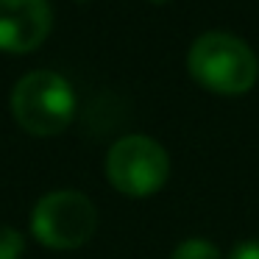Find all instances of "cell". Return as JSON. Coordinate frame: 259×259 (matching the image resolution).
<instances>
[{
  "instance_id": "obj_7",
  "label": "cell",
  "mask_w": 259,
  "mask_h": 259,
  "mask_svg": "<svg viewBox=\"0 0 259 259\" xmlns=\"http://www.w3.org/2000/svg\"><path fill=\"white\" fill-rule=\"evenodd\" d=\"M25 237L14 226H0V259H23Z\"/></svg>"
},
{
  "instance_id": "obj_6",
  "label": "cell",
  "mask_w": 259,
  "mask_h": 259,
  "mask_svg": "<svg viewBox=\"0 0 259 259\" xmlns=\"http://www.w3.org/2000/svg\"><path fill=\"white\" fill-rule=\"evenodd\" d=\"M170 259H220V251H218V245H212L209 240L192 237V240L179 242Z\"/></svg>"
},
{
  "instance_id": "obj_9",
  "label": "cell",
  "mask_w": 259,
  "mask_h": 259,
  "mask_svg": "<svg viewBox=\"0 0 259 259\" xmlns=\"http://www.w3.org/2000/svg\"><path fill=\"white\" fill-rule=\"evenodd\" d=\"M151 3H170V0H151Z\"/></svg>"
},
{
  "instance_id": "obj_4",
  "label": "cell",
  "mask_w": 259,
  "mask_h": 259,
  "mask_svg": "<svg viewBox=\"0 0 259 259\" xmlns=\"http://www.w3.org/2000/svg\"><path fill=\"white\" fill-rule=\"evenodd\" d=\"M170 156L153 137L128 134L106 153V179L117 192L148 198L167 184Z\"/></svg>"
},
{
  "instance_id": "obj_3",
  "label": "cell",
  "mask_w": 259,
  "mask_h": 259,
  "mask_svg": "<svg viewBox=\"0 0 259 259\" xmlns=\"http://www.w3.org/2000/svg\"><path fill=\"white\" fill-rule=\"evenodd\" d=\"M98 229V209L84 192L56 190L36 201L31 231L36 242L51 251H75L87 245Z\"/></svg>"
},
{
  "instance_id": "obj_1",
  "label": "cell",
  "mask_w": 259,
  "mask_h": 259,
  "mask_svg": "<svg viewBox=\"0 0 259 259\" xmlns=\"http://www.w3.org/2000/svg\"><path fill=\"white\" fill-rule=\"evenodd\" d=\"M187 70L192 81L214 95H245L259 78V59L240 36L206 31L190 45Z\"/></svg>"
},
{
  "instance_id": "obj_2",
  "label": "cell",
  "mask_w": 259,
  "mask_h": 259,
  "mask_svg": "<svg viewBox=\"0 0 259 259\" xmlns=\"http://www.w3.org/2000/svg\"><path fill=\"white\" fill-rule=\"evenodd\" d=\"M12 114L31 137H56L75 117V92L64 75L34 70L14 84Z\"/></svg>"
},
{
  "instance_id": "obj_5",
  "label": "cell",
  "mask_w": 259,
  "mask_h": 259,
  "mask_svg": "<svg viewBox=\"0 0 259 259\" xmlns=\"http://www.w3.org/2000/svg\"><path fill=\"white\" fill-rule=\"evenodd\" d=\"M53 28L51 0H0V51L31 53Z\"/></svg>"
},
{
  "instance_id": "obj_8",
  "label": "cell",
  "mask_w": 259,
  "mask_h": 259,
  "mask_svg": "<svg viewBox=\"0 0 259 259\" xmlns=\"http://www.w3.org/2000/svg\"><path fill=\"white\" fill-rule=\"evenodd\" d=\"M229 259H259V240H248L231 251Z\"/></svg>"
},
{
  "instance_id": "obj_10",
  "label": "cell",
  "mask_w": 259,
  "mask_h": 259,
  "mask_svg": "<svg viewBox=\"0 0 259 259\" xmlns=\"http://www.w3.org/2000/svg\"><path fill=\"white\" fill-rule=\"evenodd\" d=\"M78 3H90V0H78Z\"/></svg>"
}]
</instances>
